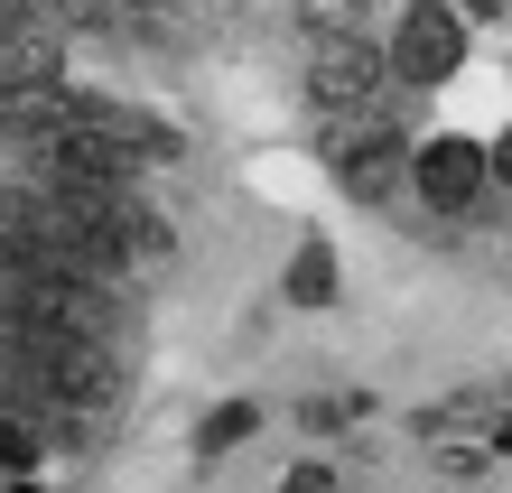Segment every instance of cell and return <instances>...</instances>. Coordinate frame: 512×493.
Returning <instances> with one entry per match:
<instances>
[{"label":"cell","instance_id":"1","mask_svg":"<svg viewBox=\"0 0 512 493\" xmlns=\"http://www.w3.org/2000/svg\"><path fill=\"white\" fill-rule=\"evenodd\" d=\"M326 168H336V187L354 205H391V196L410 187V131H391V121H373V131H336Z\"/></svg>","mask_w":512,"mask_h":493},{"label":"cell","instance_id":"3","mask_svg":"<svg viewBox=\"0 0 512 493\" xmlns=\"http://www.w3.org/2000/svg\"><path fill=\"white\" fill-rule=\"evenodd\" d=\"M457 56H466L457 10H438V0H410L401 28H391V47H382V66L401 75V84H447V75H457Z\"/></svg>","mask_w":512,"mask_h":493},{"label":"cell","instance_id":"6","mask_svg":"<svg viewBox=\"0 0 512 493\" xmlns=\"http://www.w3.org/2000/svg\"><path fill=\"white\" fill-rule=\"evenodd\" d=\"M252 428H261V410H252V400H224V410L196 428V447H205V456H224V447H243Z\"/></svg>","mask_w":512,"mask_h":493},{"label":"cell","instance_id":"4","mask_svg":"<svg viewBox=\"0 0 512 493\" xmlns=\"http://www.w3.org/2000/svg\"><path fill=\"white\" fill-rule=\"evenodd\" d=\"M410 187L429 214H475L485 205V149L438 131V140H410Z\"/></svg>","mask_w":512,"mask_h":493},{"label":"cell","instance_id":"10","mask_svg":"<svg viewBox=\"0 0 512 493\" xmlns=\"http://www.w3.org/2000/svg\"><path fill=\"white\" fill-rule=\"evenodd\" d=\"M140 10H187V0H140Z\"/></svg>","mask_w":512,"mask_h":493},{"label":"cell","instance_id":"2","mask_svg":"<svg viewBox=\"0 0 512 493\" xmlns=\"http://www.w3.org/2000/svg\"><path fill=\"white\" fill-rule=\"evenodd\" d=\"M382 84H391V66H382L373 38H317V56H308V103L317 112H373Z\"/></svg>","mask_w":512,"mask_h":493},{"label":"cell","instance_id":"9","mask_svg":"<svg viewBox=\"0 0 512 493\" xmlns=\"http://www.w3.org/2000/svg\"><path fill=\"white\" fill-rule=\"evenodd\" d=\"M38 10H66V19H94V0H38Z\"/></svg>","mask_w":512,"mask_h":493},{"label":"cell","instance_id":"5","mask_svg":"<svg viewBox=\"0 0 512 493\" xmlns=\"http://www.w3.org/2000/svg\"><path fill=\"white\" fill-rule=\"evenodd\" d=\"M289 298H298V307H326V298H336V252H326V242H298V261H289Z\"/></svg>","mask_w":512,"mask_h":493},{"label":"cell","instance_id":"8","mask_svg":"<svg viewBox=\"0 0 512 493\" xmlns=\"http://www.w3.org/2000/svg\"><path fill=\"white\" fill-rule=\"evenodd\" d=\"M485 187H512V131H503V140L485 149Z\"/></svg>","mask_w":512,"mask_h":493},{"label":"cell","instance_id":"7","mask_svg":"<svg viewBox=\"0 0 512 493\" xmlns=\"http://www.w3.org/2000/svg\"><path fill=\"white\" fill-rule=\"evenodd\" d=\"M38 28H47L38 0H0V47H10V38H38Z\"/></svg>","mask_w":512,"mask_h":493},{"label":"cell","instance_id":"11","mask_svg":"<svg viewBox=\"0 0 512 493\" xmlns=\"http://www.w3.org/2000/svg\"><path fill=\"white\" fill-rule=\"evenodd\" d=\"M503 252H512V242H503Z\"/></svg>","mask_w":512,"mask_h":493}]
</instances>
